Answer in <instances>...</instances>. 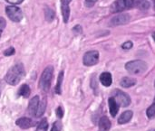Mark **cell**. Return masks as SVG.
<instances>
[{
    "label": "cell",
    "instance_id": "obj_17",
    "mask_svg": "<svg viewBox=\"0 0 155 131\" xmlns=\"http://www.w3.org/2000/svg\"><path fill=\"white\" fill-rule=\"evenodd\" d=\"M135 84H136V81L134 79L128 78V77H124L120 81V85L124 88H130Z\"/></svg>",
    "mask_w": 155,
    "mask_h": 131
},
{
    "label": "cell",
    "instance_id": "obj_18",
    "mask_svg": "<svg viewBox=\"0 0 155 131\" xmlns=\"http://www.w3.org/2000/svg\"><path fill=\"white\" fill-rule=\"evenodd\" d=\"M30 93H31V90H30L29 86L26 85V84L22 85V86L19 88L18 92H17L18 96H22V97H24V98H28L29 95H30Z\"/></svg>",
    "mask_w": 155,
    "mask_h": 131
},
{
    "label": "cell",
    "instance_id": "obj_27",
    "mask_svg": "<svg viewBox=\"0 0 155 131\" xmlns=\"http://www.w3.org/2000/svg\"><path fill=\"white\" fill-rule=\"evenodd\" d=\"M98 0H85L84 1V4H85V6L86 7H92L94 5V4L97 2Z\"/></svg>",
    "mask_w": 155,
    "mask_h": 131
},
{
    "label": "cell",
    "instance_id": "obj_1",
    "mask_svg": "<svg viewBox=\"0 0 155 131\" xmlns=\"http://www.w3.org/2000/svg\"><path fill=\"white\" fill-rule=\"evenodd\" d=\"M25 76V68L23 64L18 63L11 67L5 76V81L10 85H16Z\"/></svg>",
    "mask_w": 155,
    "mask_h": 131
},
{
    "label": "cell",
    "instance_id": "obj_5",
    "mask_svg": "<svg viewBox=\"0 0 155 131\" xmlns=\"http://www.w3.org/2000/svg\"><path fill=\"white\" fill-rule=\"evenodd\" d=\"M114 98L116 101L117 104L120 107L125 108L128 107L131 104V98L128 94L125 92L120 91V90H115L114 91Z\"/></svg>",
    "mask_w": 155,
    "mask_h": 131
},
{
    "label": "cell",
    "instance_id": "obj_16",
    "mask_svg": "<svg viewBox=\"0 0 155 131\" xmlns=\"http://www.w3.org/2000/svg\"><path fill=\"white\" fill-rule=\"evenodd\" d=\"M45 108H46V99L45 98L41 101H39L38 108H37V110H36V113H35V117L40 118L41 116H43V114L45 111Z\"/></svg>",
    "mask_w": 155,
    "mask_h": 131
},
{
    "label": "cell",
    "instance_id": "obj_10",
    "mask_svg": "<svg viewBox=\"0 0 155 131\" xmlns=\"http://www.w3.org/2000/svg\"><path fill=\"white\" fill-rule=\"evenodd\" d=\"M71 1L72 0H61V11L64 23H67L69 20V15H70L69 4L71 3Z\"/></svg>",
    "mask_w": 155,
    "mask_h": 131
},
{
    "label": "cell",
    "instance_id": "obj_33",
    "mask_svg": "<svg viewBox=\"0 0 155 131\" xmlns=\"http://www.w3.org/2000/svg\"><path fill=\"white\" fill-rule=\"evenodd\" d=\"M153 2H154V5H155V0H153Z\"/></svg>",
    "mask_w": 155,
    "mask_h": 131
},
{
    "label": "cell",
    "instance_id": "obj_19",
    "mask_svg": "<svg viewBox=\"0 0 155 131\" xmlns=\"http://www.w3.org/2000/svg\"><path fill=\"white\" fill-rule=\"evenodd\" d=\"M63 80H64V71L60 72L59 75H58V80L56 82V86H55V92L58 95H61L62 93V83H63Z\"/></svg>",
    "mask_w": 155,
    "mask_h": 131
},
{
    "label": "cell",
    "instance_id": "obj_30",
    "mask_svg": "<svg viewBox=\"0 0 155 131\" xmlns=\"http://www.w3.org/2000/svg\"><path fill=\"white\" fill-rule=\"evenodd\" d=\"M153 39H154V41H155V33H153Z\"/></svg>",
    "mask_w": 155,
    "mask_h": 131
},
{
    "label": "cell",
    "instance_id": "obj_34",
    "mask_svg": "<svg viewBox=\"0 0 155 131\" xmlns=\"http://www.w3.org/2000/svg\"><path fill=\"white\" fill-rule=\"evenodd\" d=\"M154 86H155V82H154Z\"/></svg>",
    "mask_w": 155,
    "mask_h": 131
},
{
    "label": "cell",
    "instance_id": "obj_29",
    "mask_svg": "<svg viewBox=\"0 0 155 131\" xmlns=\"http://www.w3.org/2000/svg\"><path fill=\"white\" fill-rule=\"evenodd\" d=\"M5 1L13 5H18V4H21L24 0H5Z\"/></svg>",
    "mask_w": 155,
    "mask_h": 131
},
{
    "label": "cell",
    "instance_id": "obj_28",
    "mask_svg": "<svg viewBox=\"0 0 155 131\" xmlns=\"http://www.w3.org/2000/svg\"><path fill=\"white\" fill-rule=\"evenodd\" d=\"M5 20L3 17H1L0 18V36H1V34H2L3 30L5 29Z\"/></svg>",
    "mask_w": 155,
    "mask_h": 131
},
{
    "label": "cell",
    "instance_id": "obj_26",
    "mask_svg": "<svg viewBox=\"0 0 155 131\" xmlns=\"http://www.w3.org/2000/svg\"><path fill=\"white\" fill-rule=\"evenodd\" d=\"M56 116L59 118V119H62L63 118V116H64V110H63V108L62 107H58L57 109H56Z\"/></svg>",
    "mask_w": 155,
    "mask_h": 131
},
{
    "label": "cell",
    "instance_id": "obj_32",
    "mask_svg": "<svg viewBox=\"0 0 155 131\" xmlns=\"http://www.w3.org/2000/svg\"><path fill=\"white\" fill-rule=\"evenodd\" d=\"M99 131H104V130H101V129H99Z\"/></svg>",
    "mask_w": 155,
    "mask_h": 131
},
{
    "label": "cell",
    "instance_id": "obj_12",
    "mask_svg": "<svg viewBox=\"0 0 155 131\" xmlns=\"http://www.w3.org/2000/svg\"><path fill=\"white\" fill-rule=\"evenodd\" d=\"M108 103H109V109H110V114L112 115L113 118H114L116 116V114L118 113L119 110V105L117 104L116 101L114 100V98H110L108 100Z\"/></svg>",
    "mask_w": 155,
    "mask_h": 131
},
{
    "label": "cell",
    "instance_id": "obj_6",
    "mask_svg": "<svg viewBox=\"0 0 155 131\" xmlns=\"http://www.w3.org/2000/svg\"><path fill=\"white\" fill-rule=\"evenodd\" d=\"M5 13L10 20L13 22H20L23 18V13L22 10L19 7H16L15 5H9L5 7Z\"/></svg>",
    "mask_w": 155,
    "mask_h": 131
},
{
    "label": "cell",
    "instance_id": "obj_22",
    "mask_svg": "<svg viewBox=\"0 0 155 131\" xmlns=\"http://www.w3.org/2000/svg\"><path fill=\"white\" fill-rule=\"evenodd\" d=\"M54 17V13L53 10L49 9V8H46L45 10V18L47 21H52Z\"/></svg>",
    "mask_w": 155,
    "mask_h": 131
},
{
    "label": "cell",
    "instance_id": "obj_13",
    "mask_svg": "<svg viewBox=\"0 0 155 131\" xmlns=\"http://www.w3.org/2000/svg\"><path fill=\"white\" fill-rule=\"evenodd\" d=\"M100 81L102 82V84L105 87H109L111 86L112 82H113V78H112V74L110 72H103L100 75Z\"/></svg>",
    "mask_w": 155,
    "mask_h": 131
},
{
    "label": "cell",
    "instance_id": "obj_15",
    "mask_svg": "<svg viewBox=\"0 0 155 131\" xmlns=\"http://www.w3.org/2000/svg\"><path fill=\"white\" fill-rule=\"evenodd\" d=\"M133 111L131 110H127V111H124V113H122V115L120 116V118L118 119V123L119 124H126L127 122H129L132 118H133Z\"/></svg>",
    "mask_w": 155,
    "mask_h": 131
},
{
    "label": "cell",
    "instance_id": "obj_20",
    "mask_svg": "<svg viewBox=\"0 0 155 131\" xmlns=\"http://www.w3.org/2000/svg\"><path fill=\"white\" fill-rule=\"evenodd\" d=\"M47 129H48V122H47L46 119H44L40 121L35 131H47Z\"/></svg>",
    "mask_w": 155,
    "mask_h": 131
},
{
    "label": "cell",
    "instance_id": "obj_23",
    "mask_svg": "<svg viewBox=\"0 0 155 131\" xmlns=\"http://www.w3.org/2000/svg\"><path fill=\"white\" fill-rule=\"evenodd\" d=\"M61 129H62V123L60 121H55L53 124L51 131H61Z\"/></svg>",
    "mask_w": 155,
    "mask_h": 131
},
{
    "label": "cell",
    "instance_id": "obj_24",
    "mask_svg": "<svg viewBox=\"0 0 155 131\" xmlns=\"http://www.w3.org/2000/svg\"><path fill=\"white\" fill-rule=\"evenodd\" d=\"M15 53V48H13V47H10V48L6 49V50L4 52V54H5V56H10V55H13Z\"/></svg>",
    "mask_w": 155,
    "mask_h": 131
},
{
    "label": "cell",
    "instance_id": "obj_25",
    "mask_svg": "<svg viewBox=\"0 0 155 131\" xmlns=\"http://www.w3.org/2000/svg\"><path fill=\"white\" fill-rule=\"evenodd\" d=\"M132 47H133V43H132L131 41L125 42V43L122 45V48L124 49V50H130Z\"/></svg>",
    "mask_w": 155,
    "mask_h": 131
},
{
    "label": "cell",
    "instance_id": "obj_21",
    "mask_svg": "<svg viewBox=\"0 0 155 131\" xmlns=\"http://www.w3.org/2000/svg\"><path fill=\"white\" fill-rule=\"evenodd\" d=\"M146 114H147V117L149 119H153L155 117V97L154 101H153V103L148 108L147 111H146Z\"/></svg>",
    "mask_w": 155,
    "mask_h": 131
},
{
    "label": "cell",
    "instance_id": "obj_3",
    "mask_svg": "<svg viewBox=\"0 0 155 131\" xmlns=\"http://www.w3.org/2000/svg\"><path fill=\"white\" fill-rule=\"evenodd\" d=\"M53 72H54V68L52 66L46 67L40 78L39 81V87L43 91H48L52 83V79H53Z\"/></svg>",
    "mask_w": 155,
    "mask_h": 131
},
{
    "label": "cell",
    "instance_id": "obj_11",
    "mask_svg": "<svg viewBox=\"0 0 155 131\" xmlns=\"http://www.w3.org/2000/svg\"><path fill=\"white\" fill-rule=\"evenodd\" d=\"M39 96H35L31 99L28 104V113L32 116H35L38 104H39Z\"/></svg>",
    "mask_w": 155,
    "mask_h": 131
},
{
    "label": "cell",
    "instance_id": "obj_8",
    "mask_svg": "<svg viewBox=\"0 0 155 131\" xmlns=\"http://www.w3.org/2000/svg\"><path fill=\"white\" fill-rule=\"evenodd\" d=\"M131 17L128 14H117L115 15L112 20H111V24L112 25H122L129 23Z\"/></svg>",
    "mask_w": 155,
    "mask_h": 131
},
{
    "label": "cell",
    "instance_id": "obj_9",
    "mask_svg": "<svg viewBox=\"0 0 155 131\" xmlns=\"http://www.w3.org/2000/svg\"><path fill=\"white\" fill-rule=\"evenodd\" d=\"M15 124L22 129H27L35 125V122L33 121L30 118H20L15 121Z\"/></svg>",
    "mask_w": 155,
    "mask_h": 131
},
{
    "label": "cell",
    "instance_id": "obj_4",
    "mask_svg": "<svg viewBox=\"0 0 155 131\" xmlns=\"http://www.w3.org/2000/svg\"><path fill=\"white\" fill-rule=\"evenodd\" d=\"M137 0H116L111 5L112 13L122 12L126 9H131L133 7H136Z\"/></svg>",
    "mask_w": 155,
    "mask_h": 131
},
{
    "label": "cell",
    "instance_id": "obj_7",
    "mask_svg": "<svg viewBox=\"0 0 155 131\" xmlns=\"http://www.w3.org/2000/svg\"><path fill=\"white\" fill-rule=\"evenodd\" d=\"M99 61V53L97 51H89L84 53L83 62L86 66L95 65Z\"/></svg>",
    "mask_w": 155,
    "mask_h": 131
},
{
    "label": "cell",
    "instance_id": "obj_31",
    "mask_svg": "<svg viewBox=\"0 0 155 131\" xmlns=\"http://www.w3.org/2000/svg\"><path fill=\"white\" fill-rule=\"evenodd\" d=\"M149 131H155V129H151V130H149Z\"/></svg>",
    "mask_w": 155,
    "mask_h": 131
},
{
    "label": "cell",
    "instance_id": "obj_2",
    "mask_svg": "<svg viewBox=\"0 0 155 131\" xmlns=\"http://www.w3.org/2000/svg\"><path fill=\"white\" fill-rule=\"evenodd\" d=\"M148 65L145 62L142 60L131 61L125 64V69L128 72L132 74H141L146 72Z\"/></svg>",
    "mask_w": 155,
    "mask_h": 131
},
{
    "label": "cell",
    "instance_id": "obj_14",
    "mask_svg": "<svg viewBox=\"0 0 155 131\" xmlns=\"http://www.w3.org/2000/svg\"><path fill=\"white\" fill-rule=\"evenodd\" d=\"M111 129V121L106 116H104L99 120V129L104 131H109Z\"/></svg>",
    "mask_w": 155,
    "mask_h": 131
}]
</instances>
